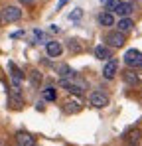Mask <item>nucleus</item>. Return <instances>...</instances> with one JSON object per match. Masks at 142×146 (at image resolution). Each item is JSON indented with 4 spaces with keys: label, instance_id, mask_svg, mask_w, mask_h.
<instances>
[{
    "label": "nucleus",
    "instance_id": "nucleus-21",
    "mask_svg": "<svg viewBox=\"0 0 142 146\" xmlns=\"http://www.w3.org/2000/svg\"><path fill=\"white\" fill-rule=\"evenodd\" d=\"M30 83H32L34 87H40V83H42V73L38 71V69L30 71Z\"/></svg>",
    "mask_w": 142,
    "mask_h": 146
},
{
    "label": "nucleus",
    "instance_id": "nucleus-14",
    "mask_svg": "<svg viewBox=\"0 0 142 146\" xmlns=\"http://www.w3.org/2000/svg\"><path fill=\"white\" fill-rule=\"evenodd\" d=\"M55 71L59 73V77H61V79H73V77H77V71H75V69H71L69 65H63V63H61V65H57V67H55Z\"/></svg>",
    "mask_w": 142,
    "mask_h": 146
},
{
    "label": "nucleus",
    "instance_id": "nucleus-16",
    "mask_svg": "<svg viewBox=\"0 0 142 146\" xmlns=\"http://www.w3.org/2000/svg\"><path fill=\"white\" fill-rule=\"evenodd\" d=\"M81 111V105L77 103V101H67V103H63V113L65 115H77Z\"/></svg>",
    "mask_w": 142,
    "mask_h": 146
},
{
    "label": "nucleus",
    "instance_id": "nucleus-18",
    "mask_svg": "<svg viewBox=\"0 0 142 146\" xmlns=\"http://www.w3.org/2000/svg\"><path fill=\"white\" fill-rule=\"evenodd\" d=\"M42 95H44V99L46 101H55V97H57V93H55V85H51V83H47L46 87L42 89Z\"/></svg>",
    "mask_w": 142,
    "mask_h": 146
},
{
    "label": "nucleus",
    "instance_id": "nucleus-5",
    "mask_svg": "<svg viewBox=\"0 0 142 146\" xmlns=\"http://www.w3.org/2000/svg\"><path fill=\"white\" fill-rule=\"evenodd\" d=\"M89 105H91L93 109H105V107L109 105V95H105V93H101V91H93V93L89 95Z\"/></svg>",
    "mask_w": 142,
    "mask_h": 146
},
{
    "label": "nucleus",
    "instance_id": "nucleus-15",
    "mask_svg": "<svg viewBox=\"0 0 142 146\" xmlns=\"http://www.w3.org/2000/svg\"><path fill=\"white\" fill-rule=\"evenodd\" d=\"M140 138H142V132L138 130V128H132V130L126 132V140H128L130 146H136L138 142H140Z\"/></svg>",
    "mask_w": 142,
    "mask_h": 146
},
{
    "label": "nucleus",
    "instance_id": "nucleus-20",
    "mask_svg": "<svg viewBox=\"0 0 142 146\" xmlns=\"http://www.w3.org/2000/svg\"><path fill=\"white\" fill-rule=\"evenodd\" d=\"M122 79H124V83H128V85H136V83H138V75L132 71V69H126L124 75H122Z\"/></svg>",
    "mask_w": 142,
    "mask_h": 146
},
{
    "label": "nucleus",
    "instance_id": "nucleus-24",
    "mask_svg": "<svg viewBox=\"0 0 142 146\" xmlns=\"http://www.w3.org/2000/svg\"><path fill=\"white\" fill-rule=\"evenodd\" d=\"M81 16H83V10H81V8H75V10L71 12V14L67 16V18H69V20H79Z\"/></svg>",
    "mask_w": 142,
    "mask_h": 146
},
{
    "label": "nucleus",
    "instance_id": "nucleus-8",
    "mask_svg": "<svg viewBox=\"0 0 142 146\" xmlns=\"http://www.w3.org/2000/svg\"><path fill=\"white\" fill-rule=\"evenodd\" d=\"M16 144L18 146H36V136L30 132H18L16 134Z\"/></svg>",
    "mask_w": 142,
    "mask_h": 146
},
{
    "label": "nucleus",
    "instance_id": "nucleus-25",
    "mask_svg": "<svg viewBox=\"0 0 142 146\" xmlns=\"http://www.w3.org/2000/svg\"><path fill=\"white\" fill-rule=\"evenodd\" d=\"M65 4H67V0H59V4H57V8H55V12H59V10H61V8L65 6Z\"/></svg>",
    "mask_w": 142,
    "mask_h": 146
},
{
    "label": "nucleus",
    "instance_id": "nucleus-11",
    "mask_svg": "<svg viewBox=\"0 0 142 146\" xmlns=\"http://www.w3.org/2000/svg\"><path fill=\"white\" fill-rule=\"evenodd\" d=\"M8 103H10L12 109H22L24 99H22V95H20V89H12V91H10V99H8Z\"/></svg>",
    "mask_w": 142,
    "mask_h": 146
},
{
    "label": "nucleus",
    "instance_id": "nucleus-19",
    "mask_svg": "<svg viewBox=\"0 0 142 146\" xmlns=\"http://www.w3.org/2000/svg\"><path fill=\"white\" fill-rule=\"evenodd\" d=\"M67 49H69L71 53H79V51H83V42L77 40V38H71L69 42H67Z\"/></svg>",
    "mask_w": 142,
    "mask_h": 146
},
{
    "label": "nucleus",
    "instance_id": "nucleus-13",
    "mask_svg": "<svg viewBox=\"0 0 142 146\" xmlns=\"http://www.w3.org/2000/svg\"><path fill=\"white\" fill-rule=\"evenodd\" d=\"M115 12H117L120 18H128V16L134 12V4H132V2H120V6H118Z\"/></svg>",
    "mask_w": 142,
    "mask_h": 146
},
{
    "label": "nucleus",
    "instance_id": "nucleus-26",
    "mask_svg": "<svg viewBox=\"0 0 142 146\" xmlns=\"http://www.w3.org/2000/svg\"><path fill=\"white\" fill-rule=\"evenodd\" d=\"M20 2H22L24 6H32V4H34V2H36V0H20Z\"/></svg>",
    "mask_w": 142,
    "mask_h": 146
},
{
    "label": "nucleus",
    "instance_id": "nucleus-1",
    "mask_svg": "<svg viewBox=\"0 0 142 146\" xmlns=\"http://www.w3.org/2000/svg\"><path fill=\"white\" fill-rule=\"evenodd\" d=\"M59 85L65 89V91H69L71 95H83L85 93V81H79L77 77H73V79H61L59 81Z\"/></svg>",
    "mask_w": 142,
    "mask_h": 146
},
{
    "label": "nucleus",
    "instance_id": "nucleus-27",
    "mask_svg": "<svg viewBox=\"0 0 142 146\" xmlns=\"http://www.w3.org/2000/svg\"><path fill=\"white\" fill-rule=\"evenodd\" d=\"M0 22H2V14H0Z\"/></svg>",
    "mask_w": 142,
    "mask_h": 146
},
{
    "label": "nucleus",
    "instance_id": "nucleus-23",
    "mask_svg": "<svg viewBox=\"0 0 142 146\" xmlns=\"http://www.w3.org/2000/svg\"><path fill=\"white\" fill-rule=\"evenodd\" d=\"M120 6V0H107V12H115Z\"/></svg>",
    "mask_w": 142,
    "mask_h": 146
},
{
    "label": "nucleus",
    "instance_id": "nucleus-9",
    "mask_svg": "<svg viewBox=\"0 0 142 146\" xmlns=\"http://www.w3.org/2000/svg\"><path fill=\"white\" fill-rule=\"evenodd\" d=\"M117 30L122 32V34H130L134 30V20L132 18H120L117 22Z\"/></svg>",
    "mask_w": 142,
    "mask_h": 146
},
{
    "label": "nucleus",
    "instance_id": "nucleus-4",
    "mask_svg": "<svg viewBox=\"0 0 142 146\" xmlns=\"http://www.w3.org/2000/svg\"><path fill=\"white\" fill-rule=\"evenodd\" d=\"M20 18H22V10L18 6H6L2 10V22L12 24V22H18Z\"/></svg>",
    "mask_w": 142,
    "mask_h": 146
},
{
    "label": "nucleus",
    "instance_id": "nucleus-10",
    "mask_svg": "<svg viewBox=\"0 0 142 146\" xmlns=\"http://www.w3.org/2000/svg\"><path fill=\"white\" fill-rule=\"evenodd\" d=\"M93 53H95L97 59H103V61H107V59L113 57V49L109 48V46H97Z\"/></svg>",
    "mask_w": 142,
    "mask_h": 146
},
{
    "label": "nucleus",
    "instance_id": "nucleus-6",
    "mask_svg": "<svg viewBox=\"0 0 142 146\" xmlns=\"http://www.w3.org/2000/svg\"><path fill=\"white\" fill-rule=\"evenodd\" d=\"M117 73H118V61L117 59H107V63L103 67V77L107 81H111V79L117 77Z\"/></svg>",
    "mask_w": 142,
    "mask_h": 146
},
{
    "label": "nucleus",
    "instance_id": "nucleus-17",
    "mask_svg": "<svg viewBox=\"0 0 142 146\" xmlns=\"http://www.w3.org/2000/svg\"><path fill=\"white\" fill-rule=\"evenodd\" d=\"M8 69L12 71L10 75H12V79H14L16 83H20V81H24V77H26V75H24V71L20 69V67H16V63H12V61H10V63H8Z\"/></svg>",
    "mask_w": 142,
    "mask_h": 146
},
{
    "label": "nucleus",
    "instance_id": "nucleus-3",
    "mask_svg": "<svg viewBox=\"0 0 142 146\" xmlns=\"http://www.w3.org/2000/svg\"><path fill=\"white\" fill-rule=\"evenodd\" d=\"M122 59H124L126 67H130V69L142 67V51H138V49H128V51L124 53Z\"/></svg>",
    "mask_w": 142,
    "mask_h": 146
},
{
    "label": "nucleus",
    "instance_id": "nucleus-22",
    "mask_svg": "<svg viewBox=\"0 0 142 146\" xmlns=\"http://www.w3.org/2000/svg\"><path fill=\"white\" fill-rule=\"evenodd\" d=\"M34 38H36L38 42H44V44H47V42H49V36H47L44 30H34Z\"/></svg>",
    "mask_w": 142,
    "mask_h": 146
},
{
    "label": "nucleus",
    "instance_id": "nucleus-12",
    "mask_svg": "<svg viewBox=\"0 0 142 146\" xmlns=\"http://www.w3.org/2000/svg\"><path fill=\"white\" fill-rule=\"evenodd\" d=\"M97 20H99V24L103 26V28H113V26H115V16H113V12H101V14L97 16Z\"/></svg>",
    "mask_w": 142,
    "mask_h": 146
},
{
    "label": "nucleus",
    "instance_id": "nucleus-7",
    "mask_svg": "<svg viewBox=\"0 0 142 146\" xmlns=\"http://www.w3.org/2000/svg\"><path fill=\"white\" fill-rule=\"evenodd\" d=\"M46 53L49 57H59L61 53H63V46L59 44V42H53V40H49L46 44Z\"/></svg>",
    "mask_w": 142,
    "mask_h": 146
},
{
    "label": "nucleus",
    "instance_id": "nucleus-2",
    "mask_svg": "<svg viewBox=\"0 0 142 146\" xmlns=\"http://www.w3.org/2000/svg\"><path fill=\"white\" fill-rule=\"evenodd\" d=\"M105 42H107V46H109V48L118 49V48H122V46L126 44V34H122V32H118V30L109 32V34L105 36Z\"/></svg>",
    "mask_w": 142,
    "mask_h": 146
}]
</instances>
